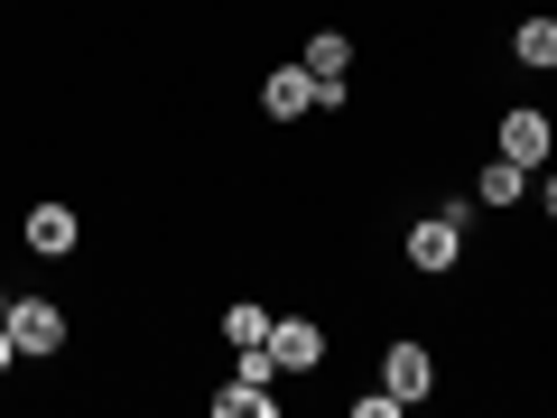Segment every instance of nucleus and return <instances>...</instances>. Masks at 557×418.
I'll return each instance as SVG.
<instances>
[{
  "label": "nucleus",
  "mask_w": 557,
  "mask_h": 418,
  "mask_svg": "<svg viewBox=\"0 0 557 418\" xmlns=\"http://www.w3.org/2000/svg\"><path fill=\"white\" fill-rule=\"evenodd\" d=\"M474 205H493V214L530 205V168H520V159H502V149H493V159L474 168Z\"/></svg>",
  "instance_id": "nucleus-10"
},
{
  "label": "nucleus",
  "mask_w": 557,
  "mask_h": 418,
  "mask_svg": "<svg viewBox=\"0 0 557 418\" xmlns=\"http://www.w3.org/2000/svg\"><path fill=\"white\" fill-rule=\"evenodd\" d=\"M205 418H278V391L270 381H223V391H205Z\"/></svg>",
  "instance_id": "nucleus-12"
},
{
  "label": "nucleus",
  "mask_w": 557,
  "mask_h": 418,
  "mask_svg": "<svg viewBox=\"0 0 557 418\" xmlns=\"http://www.w3.org/2000/svg\"><path fill=\"white\" fill-rule=\"evenodd\" d=\"M381 381H391L409 409H428V399H437V381H446V362L428 354V335H391V344H381Z\"/></svg>",
  "instance_id": "nucleus-5"
},
{
  "label": "nucleus",
  "mask_w": 557,
  "mask_h": 418,
  "mask_svg": "<svg viewBox=\"0 0 557 418\" xmlns=\"http://www.w3.org/2000/svg\"><path fill=\"white\" fill-rule=\"evenodd\" d=\"M399 260H409L418 279H456V270H465V223L446 214V205H437V214H418L409 242H399Z\"/></svg>",
  "instance_id": "nucleus-2"
},
{
  "label": "nucleus",
  "mask_w": 557,
  "mask_h": 418,
  "mask_svg": "<svg viewBox=\"0 0 557 418\" xmlns=\"http://www.w3.org/2000/svg\"><path fill=\"white\" fill-rule=\"evenodd\" d=\"M260 112H270V121H307V112H317V75H307L298 57L270 65V75H260Z\"/></svg>",
  "instance_id": "nucleus-7"
},
{
  "label": "nucleus",
  "mask_w": 557,
  "mask_h": 418,
  "mask_svg": "<svg viewBox=\"0 0 557 418\" xmlns=\"http://www.w3.org/2000/svg\"><path fill=\"white\" fill-rule=\"evenodd\" d=\"M270 354H278V381H317L325 362H335V335H325V317H307V307H278Z\"/></svg>",
  "instance_id": "nucleus-1"
},
{
  "label": "nucleus",
  "mask_w": 557,
  "mask_h": 418,
  "mask_svg": "<svg viewBox=\"0 0 557 418\" xmlns=\"http://www.w3.org/2000/svg\"><path fill=\"white\" fill-rule=\"evenodd\" d=\"M20 242H28L38 260H75V251H84V214H75L65 196H38V205L20 214Z\"/></svg>",
  "instance_id": "nucleus-6"
},
{
  "label": "nucleus",
  "mask_w": 557,
  "mask_h": 418,
  "mask_svg": "<svg viewBox=\"0 0 557 418\" xmlns=\"http://www.w3.org/2000/svg\"><path fill=\"white\" fill-rule=\"evenodd\" d=\"M493 149L520 159V168H548L557 159V112H548V102H511V112L493 121Z\"/></svg>",
  "instance_id": "nucleus-4"
},
{
  "label": "nucleus",
  "mask_w": 557,
  "mask_h": 418,
  "mask_svg": "<svg viewBox=\"0 0 557 418\" xmlns=\"http://www.w3.org/2000/svg\"><path fill=\"white\" fill-rule=\"evenodd\" d=\"M10 372H20V344H10V325H0V381H10Z\"/></svg>",
  "instance_id": "nucleus-14"
},
{
  "label": "nucleus",
  "mask_w": 557,
  "mask_h": 418,
  "mask_svg": "<svg viewBox=\"0 0 557 418\" xmlns=\"http://www.w3.org/2000/svg\"><path fill=\"white\" fill-rule=\"evenodd\" d=\"M10 344H20V362H57L65 354V335H75V317H65L57 298H10Z\"/></svg>",
  "instance_id": "nucleus-3"
},
{
  "label": "nucleus",
  "mask_w": 557,
  "mask_h": 418,
  "mask_svg": "<svg viewBox=\"0 0 557 418\" xmlns=\"http://www.w3.org/2000/svg\"><path fill=\"white\" fill-rule=\"evenodd\" d=\"M0 317H10V288H0Z\"/></svg>",
  "instance_id": "nucleus-15"
},
{
  "label": "nucleus",
  "mask_w": 557,
  "mask_h": 418,
  "mask_svg": "<svg viewBox=\"0 0 557 418\" xmlns=\"http://www.w3.org/2000/svg\"><path fill=\"white\" fill-rule=\"evenodd\" d=\"M270 317H278L270 298H223V317H214V344H223V354H251V344H270Z\"/></svg>",
  "instance_id": "nucleus-9"
},
{
  "label": "nucleus",
  "mask_w": 557,
  "mask_h": 418,
  "mask_svg": "<svg viewBox=\"0 0 557 418\" xmlns=\"http://www.w3.org/2000/svg\"><path fill=\"white\" fill-rule=\"evenodd\" d=\"M530 186H539V214H548V223H557V168H539V177H530Z\"/></svg>",
  "instance_id": "nucleus-13"
},
{
  "label": "nucleus",
  "mask_w": 557,
  "mask_h": 418,
  "mask_svg": "<svg viewBox=\"0 0 557 418\" xmlns=\"http://www.w3.org/2000/svg\"><path fill=\"white\" fill-rule=\"evenodd\" d=\"M511 65L520 75H557V10H520L511 20Z\"/></svg>",
  "instance_id": "nucleus-8"
},
{
  "label": "nucleus",
  "mask_w": 557,
  "mask_h": 418,
  "mask_svg": "<svg viewBox=\"0 0 557 418\" xmlns=\"http://www.w3.org/2000/svg\"><path fill=\"white\" fill-rule=\"evenodd\" d=\"M354 57H362V47H354V28H307V47H298V65H307L317 84L354 75Z\"/></svg>",
  "instance_id": "nucleus-11"
}]
</instances>
